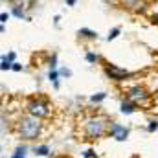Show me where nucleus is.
Returning a JSON list of instances; mask_svg holds the SVG:
<instances>
[{"mask_svg":"<svg viewBox=\"0 0 158 158\" xmlns=\"http://www.w3.org/2000/svg\"><path fill=\"white\" fill-rule=\"evenodd\" d=\"M110 119L105 114H90L79 119L77 123V136L83 142H98L105 134H109Z\"/></svg>","mask_w":158,"mask_h":158,"instance_id":"obj_1","label":"nucleus"},{"mask_svg":"<svg viewBox=\"0 0 158 158\" xmlns=\"http://www.w3.org/2000/svg\"><path fill=\"white\" fill-rule=\"evenodd\" d=\"M15 132L24 142H35L37 138L42 136V132H44V123H42V119L26 114V116H20V118L17 119Z\"/></svg>","mask_w":158,"mask_h":158,"instance_id":"obj_2","label":"nucleus"},{"mask_svg":"<svg viewBox=\"0 0 158 158\" xmlns=\"http://www.w3.org/2000/svg\"><path fill=\"white\" fill-rule=\"evenodd\" d=\"M26 112L30 116H35L39 119H48L53 114V107L50 105V101L46 98L35 96V98H30L26 101Z\"/></svg>","mask_w":158,"mask_h":158,"instance_id":"obj_3","label":"nucleus"},{"mask_svg":"<svg viewBox=\"0 0 158 158\" xmlns=\"http://www.w3.org/2000/svg\"><path fill=\"white\" fill-rule=\"evenodd\" d=\"M125 94L131 101H134L138 107H149L151 105V99H153V94L143 86V85H131L125 88Z\"/></svg>","mask_w":158,"mask_h":158,"instance_id":"obj_4","label":"nucleus"},{"mask_svg":"<svg viewBox=\"0 0 158 158\" xmlns=\"http://www.w3.org/2000/svg\"><path fill=\"white\" fill-rule=\"evenodd\" d=\"M119 7L132 15H145L149 11V0H118Z\"/></svg>","mask_w":158,"mask_h":158,"instance_id":"obj_5","label":"nucleus"},{"mask_svg":"<svg viewBox=\"0 0 158 158\" xmlns=\"http://www.w3.org/2000/svg\"><path fill=\"white\" fill-rule=\"evenodd\" d=\"M103 72H105V76L110 79V81H114V83H125L127 79L132 77V74L129 72V70H125V68H119L116 64H110V63H107V64H103Z\"/></svg>","mask_w":158,"mask_h":158,"instance_id":"obj_6","label":"nucleus"},{"mask_svg":"<svg viewBox=\"0 0 158 158\" xmlns=\"http://www.w3.org/2000/svg\"><path fill=\"white\" fill-rule=\"evenodd\" d=\"M109 136L114 138L116 142H125L129 138V129L125 125H121L118 121H110V127H109Z\"/></svg>","mask_w":158,"mask_h":158,"instance_id":"obj_7","label":"nucleus"},{"mask_svg":"<svg viewBox=\"0 0 158 158\" xmlns=\"http://www.w3.org/2000/svg\"><path fill=\"white\" fill-rule=\"evenodd\" d=\"M140 107L134 103V101H131L129 98H125V99H121V103H119V110H121V114H134L136 110H138Z\"/></svg>","mask_w":158,"mask_h":158,"instance_id":"obj_8","label":"nucleus"},{"mask_svg":"<svg viewBox=\"0 0 158 158\" xmlns=\"http://www.w3.org/2000/svg\"><path fill=\"white\" fill-rule=\"evenodd\" d=\"M26 7H28V6H24V4H13V6H11V15L17 17L19 20L30 19V17L26 15Z\"/></svg>","mask_w":158,"mask_h":158,"instance_id":"obj_9","label":"nucleus"},{"mask_svg":"<svg viewBox=\"0 0 158 158\" xmlns=\"http://www.w3.org/2000/svg\"><path fill=\"white\" fill-rule=\"evenodd\" d=\"M77 37L81 40H98V31H94L90 28H81V30H77Z\"/></svg>","mask_w":158,"mask_h":158,"instance_id":"obj_10","label":"nucleus"},{"mask_svg":"<svg viewBox=\"0 0 158 158\" xmlns=\"http://www.w3.org/2000/svg\"><path fill=\"white\" fill-rule=\"evenodd\" d=\"M33 153H35V156H50V155H52V151H50V147H48L46 143L35 145V147H33Z\"/></svg>","mask_w":158,"mask_h":158,"instance_id":"obj_11","label":"nucleus"},{"mask_svg":"<svg viewBox=\"0 0 158 158\" xmlns=\"http://www.w3.org/2000/svg\"><path fill=\"white\" fill-rule=\"evenodd\" d=\"M26 155H28V147L26 145H17L11 158H26Z\"/></svg>","mask_w":158,"mask_h":158,"instance_id":"obj_12","label":"nucleus"},{"mask_svg":"<svg viewBox=\"0 0 158 158\" xmlns=\"http://www.w3.org/2000/svg\"><path fill=\"white\" fill-rule=\"evenodd\" d=\"M0 68H2V72L13 70V61H9L7 55H2V59H0Z\"/></svg>","mask_w":158,"mask_h":158,"instance_id":"obj_13","label":"nucleus"},{"mask_svg":"<svg viewBox=\"0 0 158 158\" xmlns=\"http://www.w3.org/2000/svg\"><path fill=\"white\" fill-rule=\"evenodd\" d=\"M105 99H107V92H98V94H92L90 96V103H94V105H99Z\"/></svg>","mask_w":158,"mask_h":158,"instance_id":"obj_14","label":"nucleus"},{"mask_svg":"<svg viewBox=\"0 0 158 158\" xmlns=\"http://www.w3.org/2000/svg\"><path fill=\"white\" fill-rule=\"evenodd\" d=\"M85 59H86V63H88V64H96V63H99V61H101V57H99L96 52H86Z\"/></svg>","mask_w":158,"mask_h":158,"instance_id":"obj_15","label":"nucleus"},{"mask_svg":"<svg viewBox=\"0 0 158 158\" xmlns=\"http://www.w3.org/2000/svg\"><path fill=\"white\" fill-rule=\"evenodd\" d=\"M119 33H121V28H118V26H116V28H112V30L109 31V35H107V40L110 42V40L118 39V37H119Z\"/></svg>","mask_w":158,"mask_h":158,"instance_id":"obj_16","label":"nucleus"},{"mask_svg":"<svg viewBox=\"0 0 158 158\" xmlns=\"http://www.w3.org/2000/svg\"><path fill=\"white\" fill-rule=\"evenodd\" d=\"M48 66H50V70H57V53H52V55H50Z\"/></svg>","mask_w":158,"mask_h":158,"instance_id":"obj_17","label":"nucleus"},{"mask_svg":"<svg viewBox=\"0 0 158 158\" xmlns=\"http://www.w3.org/2000/svg\"><path fill=\"white\" fill-rule=\"evenodd\" d=\"M59 76H61L59 70H50V72H48V79H50L52 83H57V81H59Z\"/></svg>","mask_w":158,"mask_h":158,"instance_id":"obj_18","label":"nucleus"},{"mask_svg":"<svg viewBox=\"0 0 158 158\" xmlns=\"http://www.w3.org/2000/svg\"><path fill=\"white\" fill-rule=\"evenodd\" d=\"M158 131V121L156 119H151L149 125H147V132H156Z\"/></svg>","mask_w":158,"mask_h":158,"instance_id":"obj_19","label":"nucleus"},{"mask_svg":"<svg viewBox=\"0 0 158 158\" xmlns=\"http://www.w3.org/2000/svg\"><path fill=\"white\" fill-rule=\"evenodd\" d=\"M83 158H99V156H98V153L94 149H88V151L83 153Z\"/></svg>","mask_w":158,"mask_h":158,"instance_id":"obj_20","label":"nucleus"},{"mask_svg":"<svg viewBox=\"0 0 158 158\" xmlns=\"http://www.w3.org/2000/svg\"><path fill=\"white\" fill-rule=\"evenodd\" d=\"M7 20H9V13H6V11H2V13H0V22H2V24H6Z\"/></svg>","mask_w":158,"mask_h":158,"instance_id":"obj_21","label":"nucleus"},{"mask_svg":"<svg viewBox=\"0 0 158 158\" xmlns=\"http://www.w3.org/2000/svg\"><path fill=\"white\" fill-rule=\"evenodd\" d=\"M59 74H61V76H64V77H72V70H68V68H61V70H59Z\"/></svg>","mask_w":158,"mask_h":158,"instance_id":"obj_22","label":"nucleus"},{"mask_svg":"<svg viewBox=\"0 0 158 158\" xmlns=\"http://www.w3.org/2000/svg\"><path fill=\"white\" fill-rule=\"evenodd\" d=\"M151 20H153L155 24H158V7L153 11V13H151Z\"/></svg>","mask_w":158,"mask_h":158,"instance_id":"obj_23","label":"nucleus"},{"mask_svg":"<svg viewBox=\"0 0 158 158\" xmlns=\"http://www.w3.org/2000/svg\"><path fill=\"white\" fill-rule=\"evenodd\" d=\"M13 70H15V72H22V64L15 61V63H13Z\"/></svg>","mask_w":158,"mask_h":158,"instance_id":"obj_24","label":"nucleus"},{"mask_svg":"<svg viewBox=\"0 0 158 158\" xmlns=\"http://www.w3.org/2000/svg\"><path fill=\"white\" fill-rule=\"evenodd\" d=\"M7 57H9V61H13V63H15V59H17V53H15V52H9V53H7Z\"/></svg>","mask_w":158,"mask_h":158,"instance_id":"obj_25","label":"nucleus"},{"mask_svg":"<svg viewBox=\"0 0 158 158\" xmlns=\"http://www.w3.org/2000/svg\"><path fill=\"white\" fill-rule=\"evenodd\" d=\"M9 2H11V4H24V6L28 4V0H9Z\"/></svg>","mask_w":158,"mask_h":158,"instance_id":"obj_26","label":"nucleus"},{"mask_svg":"<svg viewBox=\"0 0 158 158\" xmlns=\"http://www.w3.org/2000/svg\"><path fill=\"white\" fill-rule=\"evenodd\" d=\"M64 2H66V6H70V7H72V6H76V4H77V0H64Z\"/></svg>","mask_w":158,"mask_h":158,"instance_id":"obj_27","label":"nucleus"},{"mask_svg":"<svg viewBox=\"0 0 158 158\" xmlns=\"http://www.w3.org/2000/svg\"><path fill=\"white\" fill-rule=\"evenodd\" d=\"M59 20H61V17H59V15H55V17H53V24H55V26H59Z\"/></svg>","mask_w":158,"mask_h":158,"instance_id":"obj_28","label":"nucleus"},{"mask_svg":"<svg viewBox=\"0 0 158 158\" xmlns=\"http://www.w3.org/2000/svg\"><path fill=\"white\" fill-rule=\"evenodd\" d=\"M132 158H138V156H132Z\"/></svg>","mask_w":158,"mask_h":158,"instance_id":"obj_29","label":"nucleus"}]
</instances>
